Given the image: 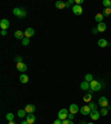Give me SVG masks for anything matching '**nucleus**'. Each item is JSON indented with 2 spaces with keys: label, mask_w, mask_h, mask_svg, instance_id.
Instances as JSON below:
<instances>
[{
  "label": "nucleus",
  "mask_w": 111,
  "mask_h": 124,
  "mask_svg": "<svg viewBox=\"0 0 111 124\" xmlns=\"http://www.w3.org/2000/svg\"><path fill=\"white\" fill-rule=\"evenodd\" d=\"M12 12H13V15H16L18 18H20V19L25 18V17H26V15H27L26 10H25V9H22V8H15Z\"/></svg>",
  "instance_id": "obj_1"
},
{
  "label": "nucleus",
  "mask_w": 111,
  "mask_h": 124,
  "mask_svg": "<svg viewBox=\"0 0 111 124\" xmlns=\"http://www.w3.org/2000/svg\"><path fill=\"white\" fill-rule=\"evenodd\" d=\"M101 83L100 82H98L97 80H92L90 82V89L92 91H94V92H97V91H100L101 90Z\"/></svg>",
  "instance_id": "obj_2"
},
{
  "label": "nucleus",
  "mask_w": 111,
  "mask_h": 124,
  "mask_svg": "<svg viewBox=\"0 0 111 124\" xmlns=\"http://www.w3.org/2000/svg\"><path fill=\"white\" fill-rule=\"evenodd\" d=\"M68 110L67 108H61L59 111V113H58V119H60L61 121H63V120H67L68 119Z\"/></svg>",
  "instance_id": "obj_3"
},
{
  "label": "nucleus",
  "mask_w": 111,
  "mask_h": 124,
  "mask_svg": "<svg viewBox=\"0 0 111 124\" xmlns=\"http://www.w3.org/2000/svg\"><path fill=\"white\" fill-rule=\"evenodd\" d=\"M98 103H99V105L102 106V108H107V106L109 105V101L106 96H101V98H99Z\"/></svg>",
  "instance_id": "obj_4"
},
{
  "label": "nucleus",
  "mask_w": 111,
  "mask_h": 124,
  "mask_svg": "<svg viewBox=\"0 0 111 124\" xmlns=\"http://www.w3.org/2000/svg\"><path fill=\"white\" fill-rule=\"evenodd\" d=\"M80 113L82 115H89L91 113V108L89 105H85V106H81L80 108Z\"/></svg>",
  "instance_id": "obj_5"
},
{
  "label": "nucleus",
  "mask_w": 111,
  "mask_h": 124,
  "mask_svg": "<svg viewBox=\"0 0 111 124\" xmlns=\"http://www.w3.org/2000/svg\"><path fill=\"white\" fill-rule=\"evenodd\" d=\"M72 11H73V13H75V15L80 16L81 13H82L83 9H82V7H81V6H79V5H75V6L72 7Z\"/></svg>",
  "instance_id": "obj_6"
},
{
  "label": "nucleus",
  "mask_w": 111,
  "mask_h": 124,
  "mask_svg": "<svg viewBox=\"0 0 111 124\" xmlns=\"http://www.w3.org/2000/svg\"><path fill=\"white\" fill-rule=\"evenodd\" d=\"M26 121L28 122V124H34L36 121V117H34V113H28L26 115Z\"/></svg>",
  "instance_id": "obj_7"
},
{
  "label": "nucleus",
  "mask_w": 111,
  "mask_h": 124,
  "mask_svg": "<svg viewBox=\"0 0 111 124\" xmlns=\"http://www.w3.org/2000/svg\"><path fill=\"white\" fill-rule=\"evenodd\" d=\"M0 28H1V30H7L9 28V21L7 19H1V21H0Z\"/></svg>",
  "instance_id": "obj_8"
},
{
  "label": "nucleus",
  "mask_w": 111,
  "mask_h": 124,
  "mask_svg": "<svg viewBox=\"0 0 111 124\" xmlns=\"http://www.w3.org/2000/svg\"><path fill=\"white\" fill-rule=\"evenodd\" d=\"M100 116H101V114H100V112L99 111H97V110H94V111H91V113H90V117L92 120H99L100 119Z\"/></svg>",
  "instance_id": "obj_9"
},
{
  "label": "nucleus",
  "mask_w": 111,
  "mask_h": 124,
  "mask_svg": "<svg viewBox=\"0 0 111 124\" xmlns=\"http://www.w3.org/2000/svg\"><path fill=\"white\" fill-rule=\"evenodd\" d=\"M79 111H80V108H78L77 104H71V105L69 106V112H70V113L76 114V113H78Z\"/></svg>",
  "instance_id": "obj_10"
},
{
  "label": "nucleus",
  "mask_w": 111,
  "mask_h": 124,
  "mask_svg": "<svg viewBox=\"0 0 111 124\" xmlns=\"http://www.w3.org/2000/svg\"><path fill=\"white\" fill-rule=\"evenodd\" d=\"M34 34V28H27L26 31H25V37H26V38H30V37H32Z\"/></svg>",
  "instance_id": "obj_11"
},
{
  "label": "nucleus",
  "mask_w": 111,
  "mask_h": 124,
  "mask_svg": "<svg viewBox=\"0 0 111 124\" xmlns=\"http://www.w3.org/2000/svg\"><path fill=\"white\" fill-rule=\"evenodd\" d=\"M25 111H26L27 113H34V112L36 111V106H34V104H28V105H26V108H25Z\"/></svg>",
  "instance_id": "obj_12"
},
{
  "label": "nucleus",
  "mask_w": 111,
  "mask_h": 124,
  "mask_svg": "<svg viewBox=\"0 0 111 124\" xmlns=\"http://www.w3.org/2000/svg\"><path fill=\"white\" fill-rule=\"evenodd\" d=\"M17 70L21 71V72H25V71H27V65L23 62H19V63H17Z\"/></svg>",
  "instance_id": "obj_13"
},
{
  "label": "nucleus",
  "mask_w": 111,
  "mask_h": 124,
  "mask_svg": "<svg viewBox=\"0 0 111 124\" xmlns=\"http://www.w3.org/2000/svg\"><path fill=\"white\" fill-rule=\"evenodd\" d=\"M80 89L81 90H85V91L89 90V89H90V83L87 82V81H82V82L80 83Z\"/></svg>",
  "instance_id": "obj_14"
},
{
  "label": "nucleus",
  "mask_w": 111,
  "mask_h": 124,
  "mask_svg": "<svg viewBox=\"0 0 111 124\" xmlns=\"http://www.w3.org/2000/svg\"><path fill=\"white\" fill-rule=\"evenodd\" d=\"M97 29H98L99 32H104V31H106V29H107V24L104 22H100V23H98Z\"/></svg>",
  "instance_id": "obj_15"
},
{
  "label": "nucleus",
  "mask_w": 111,
  "mask_h": 124,
  "mask_svg": "<svg viewBox=\"0 0 111 124\" xmlns=\"http://www.w3.org/2000/svg\"><path fill=\"white\" fill-rule=\"evenodd\" d=\"M98 46H100V48H106V46H109V43H108V41H107L106 39H100V40L98 41Z\"/></svg>",
  "instance_id": "obj_16"
},
{
  "label": "nucleus",
  "mask_w": 111,
  "mask_h": 124,
  "mask_svg": "<svg viewBox=\"0 0 111 124\" xmlns=\"http://www.w3.org/2000/svg\"><path fill=\"white\" fill-rule=\"evenodd\" d=\"M20 82L21 83H23V84H26V83H28V81H29V78H28V75L27 74H25V73H22V74L20 75Z\"/></svg>",
  "instance_id": "obj_17"
},
{
  "label": "nucleus",
  "mask_w": 111,
  "mask_h": 124,
  "mask_svg": "<svg viewBox=\"0 0 111 124\" xmlns=\"http://www.w3.org/2000/svg\"><path fill=\"white\" fill-rule=\"evenodd\" d=\"M15 37H16V39H23L25 38V32H22L20 30H17V31H15Z\"/></svg>",
  "instance_id": "obj_18"
},
{
  "label": "nucleus",
  "mask_w": 111,
  "mask_h": 124,
  "mask_svg": "<svg viewBox=\"0 0 111 124\" xmlns=\"http://www.w3.org/2000/svg\"><path fill=\"white\" fill-rule=\"evenodd\" d=\"M103 18H104V16L102 15V13H97L96 17H94L96 21H98L99 23H100V22H103Z\"/></svg>",
  "instance_id": "obj_19"
},
{
  "label": "nucleus",
  "mask_w": 111,
  "mask_h": 124,
  "mask_svg": "<svg viewBox=\"0 0 111 124\" xmlns=\"http://www.w3.org/2000/svg\"><path fill=\"white\" fill-rule=\"evenodd\" d=\"M56 7L58 9H65L66 8V2H62V1H57L56 2Z\"/></svg>",
  "instance_id": "obj_20"
},
{
  "label": "nucleus",
  "mask_w": 111,
  "mask_h": 124,
  "mask_svg": "<svg viewBox=\"0 0 111 124\" xmlns=\"http://www.w3.org/2000/svg\"><path fill=\"white\" fill-rule=\"evenodd\" d=\"M91 100H92V95H91L90 93H87V94L83 96V101H85V102H91Z\"/></svg>",
  "instance_id": "obj_21"
},
{
  "label": "nucleus",
  "mask_w": 111,
  "mask_h": 124,
  "mask_svg": "<svg viewBox=\"0 0 111 124\" xmlns=\"http://www.w3.org/2000/svg\"><path fill=\"white\" fill-rule=\"evenodd\" d=\"M26 113H27V112L25 111V108H23V110H19L18 113H17V115H18L19 117H21V119H23V117H25V115H26Z\"/></svg>",
  "instance_id": "obj_22"
},
{
  "label": "nucleus",
  "mask_w": 111,
  "mask_h": 124,
  "mask_svg": "<svg viewBox=\"0 0 111 124\" xmlns=\"http://www.w3.org/2000/svg\"><path fill=\"white\" fill-rule=\"evenodd\" d=\"M102 15H103L104 17H106V16H110L111 15V8H104Z\"/></svg>",
  "instance_id": "obj_23"
},
{
  "label": "nucleus",
  "mask_w": 111,
  "mask_h": 124,
  "mask_svg": "<svg viewBox=\"0 0 111 124\" xmlns=\"http://www.w3.org/2000/svg\"><path fill=\"white\" fill-rule=\"evenodd\" d=\"M6 119H7V121H8V122L13 121V119H15V115H13L12 113H8L7 115H6Z\"/></svg>",
  "instance_id": "obj_24"
},
{
  "label": "nucleus",
  "mask_w": 111,
  "mask_h": 124,
  "mask_svg": "<svg viewBox=\"0 0 111 124\" xmlns=\"http://www.w3.org/2000/svg\"><path fill=\"white\" fill-rule=\"evenodd\" d=\"M85 81H87V82H89V83H90L91 81L93 80V77H92V74H90V73H88V74H85Z\"/></svg>",
  "instance_id": "obj_25"
},
{
  "label": "nucleus",
  "mask_w": 111,
  "mask_h": 124,
  "mask_svg": "<svg viewBox=\"0 0 111 124\" xmlns=\"http://www.w3.org/2000/svg\"><path fill=\"white\" fill-rule=\"evenodd\" d=\"M102 5H103L106 8H110L111 7V1L110 0H103V1H102Z\"/></svg>",
  "instance_id": "obj_26"
},
{
  "label": "nucleus",
  "mask_w": 111,
  "mask_h": 124,
  "mask_svg": "<svg viewBox=\"0 0 111 124\" xmlns=\"http://www.w3.org/2000/svg\"><path fill=\"white\" fill-rule=\"evenodd\" d=\"M100 114L102 116H106L107 114H108V108H101V111H100Z\"/></svg>",
  "instance_id": "obj_27"
},
{
  "label": "nucleus",
  "mask_w": 111,
  "mask_h": 124,
  "mask_svg": "<svg viewBox=\"0 0 111 124\" xmlns=\"http://www.w3.org/2000/svg\"><path fill=\"white\" fill-rule=\"evenodd\" d=\"M29 42H30V40H29V38H26V37H25V38L22 39V44H23V46H28V44H29Z\"/></svg>",
  "instance_id": "obj_28"
},
{
  "label": "nucleus",
  "mask_w": 111,
  "mask_h": 124,
  "mask_svg": "<svg viewBox=\"0 0 111 124\" xmlns=\"http://www.w3.org/2000/svg\"><path fill=\"white\" fill-rule=\"evenodd\" d=\"M89 106H90L91 111H94V110H97V105H96V103H93V102H90V103H89Z\"/></svg>",
  "instance_id": "obj_29"
},
{
  "label": "nucleus",
  "mask_w": 111,
  "mask_h": 124,
  "mask_svg": "<svg viewBox=\"0 0 111 124\" xmlns=\"http://www.w3.org/2000/svg\"><path fill=\"white\" fill-rule=\"evenodd\" d=\"M73 2H75L73 0H69V1H67V2H66V8H69L71 5H73Z\"/></svg>",
  "instance_id": "obj_30"
},
{
  "label": "nucleus",
  "mask_w": 111,
  "mask_h": 124,
  "mask_svg": "<svg viewBox=\"0 0 111 124\" xmlns=\"http://www.w3.org/2000/svg\"><path fill=\"white\" fill-rule=\"evenodd\" d=\"M62 124H73L72 123V121H71V120H63V121H62Z\"/></svg>",
  "instance_id": "obj_31"
},
{
  "label": "nucleus",
  "mask_w": 111,
  "mask_h": 124,
  "mask_svg": "<svg viewBox=\"0 0 111 124\" xmlns=\"http://www.w3.org/2000/svg\"><path fill=\"white\" fill-rule=\"evenodd\" d=\"M15 60H16L17 62H18V63H19V62H22V58L19 57V55H17V57L15 58Z\"/></svg>",
  "instance_id": "obj_32"
},
{
  "label": "nucleus",
  "mask_w": 111,
  "mask_h": 124,
  "mask_svg": "<svg viewBox=\"0 0 111 124\" xmlns=\"http://www.w3.org/2000/svg\"><path fill=\"white\" fill-rule=\"evenodd\" d=\"M73 117H75V114H72V113L68 114V120H72Z\"/></svg>",
  "instance_id": "obj_33"
},
{
  "label": "nucleus",
  "mask_w": 111,
  "mask_h": 124,
  "mask_svg": "<svg viewBox=\"0 0 111 124\" xmlns=\"http://www.w3.org/2000/svg\"><path fill=\"white\" fill-rule=\"evenodd\" d=\"M53 124H62V121L60 119H58V120H56V121L53 122Z\"/></svg>",
  "instance_id": "obj_34"
},
{
  "label": "nucleus",
  "mask_w": 111,
  "mask_h": 124,
  "mask_svg": "<svg viewBox=\"0 0 111 124\" xmlns=\"http://www.w3.org/2000/svg\"><path fill=\"white\" fill-rule=\"evenodd\" d=\"M75 2H76V5H79V6H80L81 3L83 2V0H76Z\"/></svg>",
  "instance_id": "obj_35"
},
{
  "label": "nucleus",
  "mask_w": 111,
  "mask_h": 124,
  "mask_svg": "<svg viewBox=\"0 0 111 124\" xmlns=\"http://www.w3.org/2000/svg\"><path fill=\"white\" fill-rule=\"evenodd\" d=\"M7 33V30H1V36H6Z\"/></svg>",
  "instance_id": "obj_36"
},
{
  "label": "nucleus",
  "mask_w": 111,
  "mask_h": 124,
  "mask_svg": "<svg viewBox=\"0 0 111 124\" xmlns=\"http://www.w3.org/2000/svg\"><path fill=\"white\" fill-rule=\"evenodd\" d=\"M92 32H93V33H97V32H99V31H98V29H92Z\"/></svg>",
  "instance_id": "obj_37"
},
{
  "label": "nucleus",
  "mask_w": 111,
  "mask_h": 124,
  "mask_svg": "<svg viewBox=\"0 0 111 124\" xmlns=\"http://www.w3.org/2000/svg\"><path fill=\"white\" fill-rule=\"evenodd\" d=\"M21 124H28V122H27V121H22V123H21Z\"/></svg>",
  "instance_id": "obj_38"
},
{
  "label": "nucleus",
  "mask_w": 111,
  "mask_h": 124,
  "mask_svg": "<svg viewBox=\"0 0 111 124\" xmlns=\"http://www.w3.org/2000/svg\"><path fill=\"white\" fill-rule=\"evenodd\" d=\"M8 124H16V123H15V122H13V121H10V122H9V123H8Z\"/></svg>",
  "instance_id": "obj_39"
},
{
  "label": "nucleus",
  "mask_w": 111,
  "mask_h": 124,
  "mask_svg": "<svg viewBox=\"0 0 111 124\" xmlns=\"http://www.w3.org/2000/svg\"><path fill=\"white\" fill-rule=\"evenodd\" d=\"M80 124H87V123H85V122H83V121H82V122H81Z\"/></svg>",
  "instance_id": "obj_40"
},
{
  "label": "nucleus",
  "mask_w": 111,
  "mask_h": 124,
  "mask_svg": "<svg viewBox=\"0 0 111 124\" xmlns=\"http://www.w3.org/2000/svg\"><path fill=\"white\" fill-rule=\"evenodd\" d=\"M87 124H93V123H92V122H89V123H87Z\"/></svg>",
  "instance_id": "obj_41"
},
{
  "label": "nucleus",
  "mask_w": 111,
  "mask_h": 124,
  "mask_svg": "<svg viewBox=\"0 0 111 124\" xmlns=\"http://www.w3.org/2000/svg\"><path fill=\"white\" fill-rule=\"evenodd\" d=\"M110 8H111V7H110Z\"/></svg>",
  "instance_id": "obj_42"
}]
</instances>
